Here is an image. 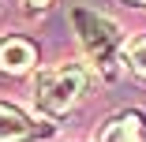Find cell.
<instances>
[{
	"label": "cell",
	"mask_w": 146,
	"mask_h": 142,
	"mask_svg": "<svg viewBox=\"0 0 146 142\" xmlns=\"http://www.w3.org/2000/svg\"><path fill=\"white\" fill-rule=\"evenodd\" d=\"M71 26L90 56V64L105 79H116L120 75V26L90 8H71Z\"/></svg>",
	"instance_id": "1"
},
{
	"label": "cell",
	"mask_w": 146,
	"mask_h": 142,
	"mask_svg": "<svg viewBox=\"0 0 146 142\" xmlns=\"http://www.w3.org/2000/svg\"><path fill=\"white\" fill-rule=\"evenodd\" d=\"M86 90H90V67L79 64V60H68V64H56V67L38 75L34 105L45 112V116H64Z\"/></svg>",
	"instance_id": "2"
},
{
	"label": "cell",
	"mask_w": 146,
	"mask_h": 142,
	"mask_svg": "<svg viewBox=\"0 0 146 142\" xmlns=\"http://www.w3.org/2000/svg\"><path fill=\"white\" fill-rule=\"evenodd\" d=\"M34 60H38V49L26 38H4V41H0V71L23 75V71L34 67Z\"/></svg>",
	"instance_id": "3"
},
{
	"label": "cell",
	"mask_w": 146,
	"mask_h": 142,
	"mask_svg": "<svg viewBox=\"0 0 146 142\" xmlns=\"http://www.w3.org/2000/svg\"><path fill=\"white\" fill-rule=\"evenodd\" d=\"M98 142H142V124L139 116H116L101 127Z\"/></svg>",
	"instance_id": "4"
},
{
	"label": "cell",
	"mask_w": 146,
	"mask_h": 142,
	"mask_svg": "<svg viewBox=\"0 0 146 142\" xmlns=\"http://www.w3.org/2000/svg\"><path fill=\"white\" fill-rule=\"evenodd\" d=\"M30 135V120L11 105H0V142H23Z\"/></svg>",
	"instance_id": "5"
},
{
	"label": "cell",
	"mask_w": 146,
	"mask_h": 142,
	"mask_svg": "<svg viewBox=\"0 0 146 142\" xmlns=\"http://www.w3.org/2000/svg\"><path fill=\"white\" fill-rule=\"evenodd\" d=\"M127 64H131L139 75H146V34L135 38V41L127 45Z\"/></svg>",
	"instance_id": "6"
},
{
	"label": "cell",
	"mask_w": 146,
	"mask_h": 142,
	"mask_svg": "<svg viewBox=\"0 0 146 142\" xmlns=\"http://www.w3.org/2000/svg\"><path fill=\"white\" fill-rule=\"evenodd\" d=\"M26 4H30V8H45L49 0H26Z\"/></svg>",
	"instance_id": "7"
},
{
	"label": "cell",
	"mask_w": 146,
	"mask_h": 142,
	"mask_svg": "<svg viewBox=\"0 0 146 142\" xmlns=\"http://www.w3.org/2000/svg\"><path fill=\"white\" fill-rule=\"evenodd\" d=\"M131 4H146V0H131Z\"/></svg>",
	"instance_id": "8"
}]
</instances>
